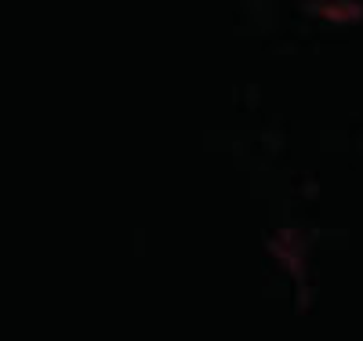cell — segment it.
<instances>
[{"instance_id": "6da1fadb", "label": "cell", "mask_w": 363, "mask_h": 341, "mask_svg": "<svg viewBox=\"0 0 363 341\" xmlns=\"http://www.w3.org/2000/svg\"><path fill=\"white\" fill-rule=\"evenodd\" d=\"M316 18L335 22V26H352L363 18V0H301Z\"/></svg>"}]
</instances>
